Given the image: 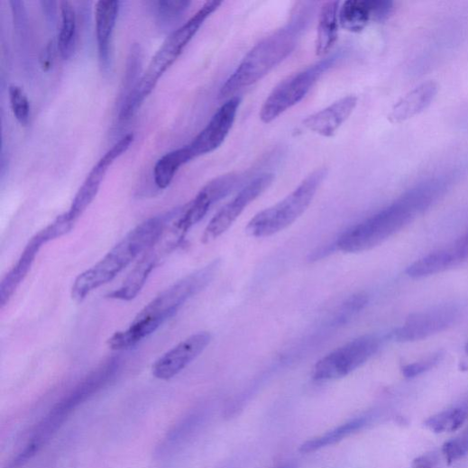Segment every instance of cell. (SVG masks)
I'll list each match as a JSON object with an SVG mask.
<instances>
[{
	"label": "cell",
	"mask_w": 468,
	"mask_h": 468,
	"mask_svg": "<svg viewBox=\"0 0 468 468\" xmlns=\"http://www.w3.org/2000/svg\"><path fill=\"white\" fill-rule=\"evenodd\" d=\"M179 213L180 208H175L130 231L103 259L77 278L71 291L73 299L83 302L92 292L114 280L133 260L161 241Z\"/></svg>",
	"instance_id": "cell-1"
},
{
	"label": "cell",
	"mask_w": 468,
	"mask_h": 468,
	"mask_svg": "<svg viewBox=\"0 0 468 468\" xmlns=\"http://www.w3.org/2000/svg\"><path fill=\"white\" fill-rule=\"evenodd\" d=\"M311 6L297 12L283 28L256 44L243 59L219 93L220 99H230L269 75L297 47L312 18Z\"/></svg>",
	"instance_id": "cell-2"
},
{
	"label": "cell",
	"mask_w": 468,
	"mask_h": 468,
	"mask_svg": "<svg viewBox=\"0 0 468 468\" xmlns=\"http://www.w3.org/2000/svg\"><path fill=\"white\" fill-rule=\"evenodd\" d=\"M221 5L222 3L218 2L206 3L167 38L137 85L124 98L118 116L120 122L125 123L138 113L160 79L181 55L200 27Z\"/></svg>",
	"instance_id": "cell-3"
},
{
	"label": "cell",
	"mask_w": 468,
	"mask_h": 468,
	"mask_svg": "<svg viewBox=\"0 0 468 468\" xmlns=\"http://www.w3.org/2000/svg\"><path fill=\"white\" fill-rule=\"evenodd\" d=\"M408 195L405 193L387 208L347 231L337 241L336 248L345 252L368 251L404 229L421 215Z\"/></svg>",
	"instance_id": "cell-4"
},
{
	"label": "cell",
	"mask_w": 468,
	"mask_h": 468,
	"mask_svg": "<svg viewBox=\"0 0 468 468\" xmlns=\"http://www.w3.org/2000/svg\"><path fill=\"white\" fill-rule=\"evenodd\" d=\"M326 174L325 168L313 171L281 202L257 214L246 226V233L254 238H263L289 227L310 206Z\"/></svg>",
	"instance_id": "cell-5"
},
{
	"label": "cell",
	"mask_w": 468,
	"mask_h": 468,
	"mask_svg": "<svg viewBox=\"0 0 468 468\" xmlns=\"http://www.w3.org/2000/svg\"><path fill=\"white\" fill-rule=\"evenodd\" d=\"M222 265L216 259L203 269L188 275L158 295L136 317L158 326L177 314L190 298L204 291L216 279Z\"/></svg>",
	"instance_id": "cell-6"
},
{
	"label": "cell",
	"mask_w": 468,
	"mask_h": 468,
	"mask_svg": "<svg viewBox=\"0 0 468 468\" xmlns=\"http://www.w3.org/2000/svg\"><path fill=\"white\" fill-rule=\"evenodd\" d=\"M340 54L331 55L292 75L281 82L266 98L260 111L262 122L270 124L299 104L322 76L340 60Z\"/></svg>",
	"instance_id": "cell-7"
},
{
	"label": "cell",
	"mask_w": 468,
	"mask_h": 468,
	"mask_svg": "<svg viewBox=\"0 0 468 468\" xmlns=\"http://www.w3.org/2000/svg\"><path fill=\"white\" fill-rule=\"evenodd\" d=\"M379 348L377 337H360L318 361L313 370V378L317 381L344 378L366 363Z\"/></svg>",
	"instance_id": "cell-8"
},
{
	"label": "cell",
	"mask_w": 468,
	"mask_h": 468,
	"mask_svg": "<svg viewBox=\"0 0 468 468\" xmlns=\"http://www.w3.org/2000/svg\"><path fill=\"white\" fill-rule=\"evenodd\" d=\"M241 182V177L237 173L223 175L208 182L188 205L181 207L179 216L172 224L175 231L185 237L216 204L239 188Z\"/></svg>",
	"instance_id": "cell-9"
},
{
	"label": "cell",
	"mask_w": 468,
	"mask_h": 468,
	"mask_svg": "<svg viewBox=\"0 0 468 468\" xmlns=\"http://www.w3.org/2000/svg\"><path fill=\"white\" fill-rule=\"evenodd\" d=\"M274 179L273 174L263 173L243 186L211 220L203 234V243H210L224 234L253 200L272 185Z\"/></svg>",
	"instance_id": "cell-10"
},
{
	"label": "cell",
	"mask_w": 468,
	"mask_h": 468,
	"mask_svg": "<svg viewBox=\"0 0 468 468\" xmlns=\"http://www.w3.org/2000/svg\"><path fill=\"white\" fill-rule=\"evenodd\" d=\"M456 306L447 304L411 315L404 325L391 333L399 343H413L426 340L448 328L458 317Z\"/></svg>",
	"instance_id": "cell-11"
},
{
	"label": "cell",
	"mask_w": 468,
	"mask_h": 468,
	"mask_svg": "<svg viewBox=\"0 0 468 468\" xmlns=\"http://www.w3.org/2000/svg\"><path fill=\"white\" fill-rule=\"evenodd\" d=\"M133 142V133H127L95 165L78 191L69 211L64 214L70 223L76 225L78 219L88 209L99 192L106 172L115 161L129 150Z\"/></svg>",
	"instance_id": "cell-12"
},
{
	"label": "cell",
	"mask_w": 468,
	"mask_h": 468,
	"mask_svg": "<svg viewBox=\"0 0 468 468\" xmlns=\"http://www.w3.org/2000/svg\"><path fill=\"white\" fill-rule=\"evenodd\" d=\"M240 104L241 98L238 96L228 99L205 129L188 145L193 160L210 154L223 145L234 126Z\"/></svg>",
	"instance_id": "cell-13"
},
{
	"label": "cell",
	"mask_w": 468,
	"mask_h": 468,
	"mask_svg": "<svg viewBox=\"0 0 468 468\" xmlns=\"http://www.w3.org/2000/svg\"><path fill=\"white\" fill-rule=\"evenodd\" d=\"M212 342L210 332L193 334L163 354L152 366V374L161 381H169L202 354Z\"/></svg>",
	"instance_id": "cell-14"
},
{
	"label": "cell",
	"mask_w": 468,
	"mask_h": 468,
	"mask_svg": "<svg viewBox=\"0 0 468 468\" xmlns=\"http://www.w3.org/2000/svg\"><path fill=\"white\" fill-rule=\"evenodd\" d=\"M468 260V232L451 246L431 252L408 267V277L419 280L443 273Z\"/></svg>",
	"instance_id": "cell-15"
},
{
	"label": "cell",
	"mask_w": 468,
	"mask_h": 468,
	"mask_svg": "<svg viewBox=\"0 0 468 468\" xmlns=\"http://www.w3.org/2000/svg\"><path fill=\"white\" fill-rule=\"evenodd\" d=\"M358 104L354 96H345L325 109L307 116L303 125L324 138H331L350 118Z\"/></svg>",
	"instance_id": "cell-16"
},
{
	"label": "cell",
	"mask_w": 468,
	"mask_h": 468,
	"mask_svg": "<svg viewBox=\"0 0 468 468\" xmlns=\"http://www.w3.org/2000/svg\"><path fill=\"white\" fill-rule=\"evenodd\" d=\"M120 2L107 0L98 2L95 8L96 33L99 61L104 72L108 73L112 65L113 34L120 10Z\"/></svg>",
	"instance_id": "cell-17"
},
{
	"label": "cell",
	"mask_w": 468,
	"mask_h": 468,
	"mask_svg": "<svg viewBox=\"0 0 468 468\" xmlns=\"http://www.w3.org/2000/svg\"><path fill=\"white\" fill-rule=\"evenodd\" d=\"M163 254L166 253L161 252V246L157 248V245H154L143 254L122 286L109 293L106 297L110 299L125 302L135 299L145 287Z\"/></svg>",
	"instance_id": "cell-18"
},
{
	"label": "cell",
	"mask_w": 468,
	"mask_h": 468,
	"mask_svg": "<svg viewBox=\"0 0 468 468\" xmlns=\"http://www.w3.org/2000/svg\"><path fill=\"white\" fill-rule=\"evenodd\" d=\"M41 232L35 234L28 243L10 272L0 285V307L4 308L13 298L18 288L24 281L32 270L41 248L46 244Z\"/></svg>",
	"instance_id": "cell-19"
},
{
	"label": "cell",
	"mask_w": 468,
	"mask_h": 468,
	"mask_svg": "<svg viewBox=\"0 0 468 468\" xmlns=\"http://www.w3.org/2000/svg\"><path fill=\"white\" fill-rule=\"evenodd\" d=\"M438 92L437 84L432 81L424 83L413 89L393 106L390 119L399 123L416 116L427 108Z\"/></svg>",
	"instance_id": "cell-20"
},
{
	"label": "cell",
	"mask_w": 468,
	"mask_h": 468,
	"mask_svg": "<svg viewBox=\"0 0 468 468\" xmlns=\"http://www.w3.org/2000/svg\"><path fill=\"white\" fill-rule=\"evenodd\" d=\"M339 2H329L323 5L318 19L316 54L326 55L335 45L339 36Z\"/></svg>",
	"instance_id": "cell-21"
},
{
	"label": "cell",
	"mask_w": 468,
	"mask_h": 468,
	"mask_svg": "<svg viewBox=\"0 0 468 468\" xmlns=\"http://www.w3.org/2000/svg\"><path fill=\"white\" fill-rule=\"evenodd\" d=\"M377 0L362 2V0H350L340 8V25L351 32H360L368 23L376 21Z\"/></svg>",
	"instance_id": "cell-22"
},
{
	"label": "cell",
	"mask_w": 468,
	"mask_h": 468,
	"mask_svg": "<svg viewBox=\"0 0 468 468\" xmlns=\"http://www.w3.org/2000/svg\"><path fill=\"white\" fill-rule=\"evenodd\" d=\"M60 26L57 47L63 60H69L75 53L78 36L77 13L69 2L60 4Z\"/></svg>",
	"instance_id": "cell-23"
},
{
	"label": "cell",
	"mask_w": 468,
	"mask_h": 468,
	"mask_svg": "<svg viewBox=\"0 0 468 468\" xmlns=\"http://www.w3.org/2000/svg\"><path fill=\"white\" fill-rule=\"evenodd\" d=\"M188 146L173 151L158 161L154 167V181L158 188H167L173 181L179 170L192 161Z\"/></svg>",
	"instance_id": "cell-24"
},
{
	"label": "cell",
	"mask_w": 468,
	"mask_h": 468,
	"mask_svg": "<svg viewBox=\"0 0 468 468\" xmlns=\"http://www.w3.org/2000/svg\"><path fill=\"white\" fill-rule=\"evenodd\" d=\"M367 419L364 418L352 420L343 426L329 431L320 436L312 438L301 445L299 451L308 454L324 448L327 445L336 444L350 436L366 426Z\"/></svg>",
	"instance_id": "cell-25"
},
{
	"label": "cell",
	"mask_w": 468,
	"mask_h": 468,
	"mask_svg": "<svg viewBox=\"0 0 468 468\" xmlns=\"http://www.w3.org/2000/svg\"><path fill=\"white\" fill-rule=\"evenodd\" d=\"M466 419V413L459 408L445 410L425 422V427L436 434L451 433L458 430Z\"/></svg>",
	"instance_id": "cell-26"
},
{
	"label": "cell",
	"mask_w": 468,
	"mask_h": 468,
	"mask_svg": "<svg viewBox=\"0 0 468 468\" xmlns=\"http://www.w3.org/2000/svg\"><path fill=\"white\" fill-rule=\"evenodd\" d=\"M9 98L15 118L22 125L27 126L31 119V104L27 94L21 87L12 85L9 87Z\"/></svg>",
	"instance_id": "cell-27"
},
{
	"label": "cell",
	"mask_w": 468,
	"mask_h": 468,
	"mask_svg": "<svg viewBox=\"0 0 468 468\" xmlns=\"http://www.w3.org/2000/svg\"><path fill=\"white\" fill-rule=\"evenodd\" d=\"M443 454L448 464L468 454V436H462L445 442L442 447Z\"/></svg>",
	"instance_id": "cell-28"
},
{
	"label": "cell",
	"mask_w": 468,
	"mask_h": 468,
	"mask_svg": "<svg viewBox=\"0 0 468 468\" xmlns=\"http://www.w3.org/2000/svg\"><path fill=\"white\" fill-rule=\"evenodd\" d=\"M443 354L438 353L418 362L408 364L403 368V374L407 378H415L436 366L442 360Z\"/></svg>",
	"instance_id": "cell-29"
},
{
	"label": "cell",
	"mask_w": 468,
	"mask_h": 468,
	"mask_svg": "<svg viewBox=\"0 0 468 468\" xmlns=\"http://www.w3.org/2000/svg\"><path fill=\"white\" fill-rule=\"evenodd\" d=\"M189 2H159L157 9L159 15L166 20H173L184 14L188 6Z\"/></svg>",
	"instance_id": "cell-30"
},
{
	"label": "cell",
	"mask_w": 468,
	"mask_h": 468,
	"mask_svg": "<svg viewBox=\"0 0 468 468\" xmlns=\"http://www.w3.org/2000/svg\"><path fill=\"white\" fill-rule=\"evenodd\" d=\"M367 302L368 298L364 295H356L350 298L346 303H344L341 310V313L338 317L339 322H342L344 319L346 320L348 317L362 310Z\"/></svg>",
	"instance_id": "cell-31"
},
{
	"label": "cell",
	"mask_w": 468,
	"mask_h": 468,
	"mask_svg": "<svg viewBox=\"0 0 468 468\" xmlns=\"http://www.w3.org/2000/svg\"><path fill=\"white\" fill-rule=\"evenodd\" d=\"M55 48L53 42H50L41 56V65L43 71L51 69L54 62Z\"/></svg>",
	"instance_id": "cell-32"
},
{
	"label": "cell",
	"mask_w": 468,
	"mask_h": 468,
	"mask_svg": "<svg viewBox=\"0 0 468 468\" xmlns=\"http://www.w3.org/2000/svg\"><path fill=\"white\" fill-rule=\"evenodd\" d=\"M433 463L427 456H419L416 458L412 463V468H432Z\"/></svg>",
	"instance_id": "cell-33"
},
{
	"label": "cell",
	"mask_w": 468,
	"mask_h": 468,
	"mask_svg": "<svg viewBox=\"0 0 468 468\" xmlns=\"http://www.w3.org/2000/svg\"><path fill=\"white\" fill-rule=\"evenodd\" d=\"M465 352H466V353L468 354V342H467V344H466V345H465Z\"/></svg>",
	"instance_id": "cell-34"
}]
</instances>
